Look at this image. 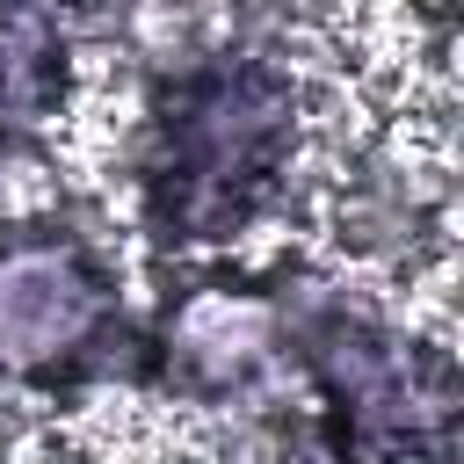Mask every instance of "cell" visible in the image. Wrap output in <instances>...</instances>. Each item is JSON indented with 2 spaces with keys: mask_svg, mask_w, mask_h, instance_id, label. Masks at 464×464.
Here are the masks:
<instances>
[{
  "mask_svg": "<svg viewBox=\"0 0 464 464\" xmlns=\"http://www.w3.org/2000/svg\"><path fill=\"white\" fill-rule=\"evenodd\" d=\"M304 138L297 72L268 51H203L152 80L138 123V218L160 246L239 239L290 181Z\"/></svg>",
  "mask_w": 464,
  "mask_h": 464,
  "instance_id": "6da1fadb",
  "label": "cell"
},
{
  "mask_svg": "<svg viewBox=\"0 0 464 464\" xmlns=\"http://www.w3.org/2000/svg\"><path fill=\"white\" fill-rule=\"evenodd\" d=\"M72 80V36L58 14L0 7V152L51 130Z\"/></svg>",
  "mask_w": 464,
  "mask_h": 464,
  "instance_id": "3957f363",
  "label": "cell"
},
{
  "mask_svg": "<svg viewBox=\"0 0 464 464\" xmlns=\"http://www.w3.org/2000/svg\"><path fill=\"white\" fill-rule=\"evenodd\" d=\"M123 312L102 254L72 232L0 239V370L22 384H72L116 370Z\"/></svg>",
  "mask_w": 464,
  "mask_h": 464,
  "instance_id": "7a4b0ae2",
  "label": "cell"
}]
</instances>
